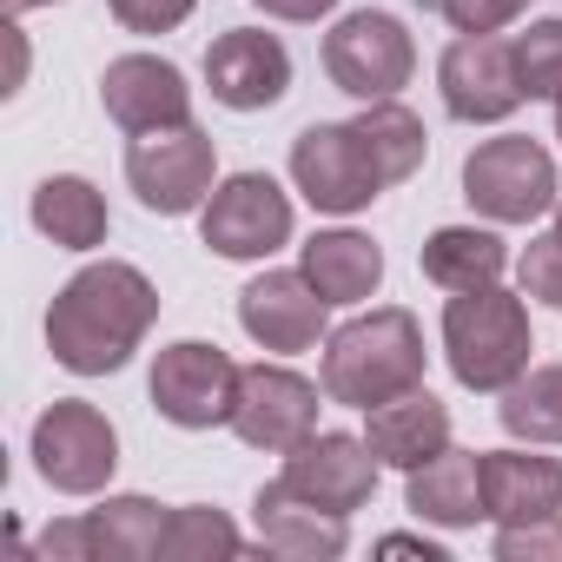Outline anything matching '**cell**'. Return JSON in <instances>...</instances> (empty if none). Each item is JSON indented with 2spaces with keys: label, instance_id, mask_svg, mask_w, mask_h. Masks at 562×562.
Returning <instances> with one entry per match:
<instances>
[{
  "label": "cell",
  "instance_id": "6da1fadb",
  "mask_svg": "<svg viewBox=\"0 0 562 562\" xmlns=\"http://www.w3.org/2000/svg\"><path fill=\"white\" fill-rule=\"evenodd\" d=\"M159 318V292H153V278L139 265H120V258H100L87 271H74L54 312H47V351L60 371L74 378H106L120 371L139 338L153 331Z\"/></svg>",
  "mask_w": 562,
  "mask_h": 562
},
{
  "label": "cell",
  "instance_id": "7a4b0ae2",
  "mask_svg": "<svg viewBox=\"0 0 562 562\" xmlns=\"http://www.w3.org/2000/svg\"><path fill=\"white\" fill-rule=\"evenodd\" d=\"M424 325L404 312V305H384V312H364L351 325H338L325 338V397L345 404V411H378L384 397L424 384Z\"/></svg>",
  "mask_w": 562,
  "mask_h": 562
},
{
  "label": "cell",
  "instance_id": "3957f363",
  "mask_svg": "<svg viewBox=\"0 0 562 562\" xmlns=\"http://www.w3.org/2000/svg\"><path fill=\"white\" fill-rule=\"evenodd\" d=\"M443 358L463 391H509L529 371V312L503 285L450 292L443 305Z\"/></svg>",
  "mask_w": 562,
  "mask_h": 562
},
{
  "label": "cell",
  "instance_id": "277c9868",
  "mask_svg": "<svg viewBox=\"0 0 562 562\" xmlns=\"http://www.w3.org/2000/svg\"><path fill=\"white\" fill-rule=\"evenodd\" d=\"M212 179H218L212 133H199L192 120L186 126H159V133H133V146H126V186L159 218L199 212L212 199Z\"/></svg>",
  "mask_w": 562,
  "mask_h": 562
},
{
  "label": "cell",
  "instance_id": "5b68a950",
  "mask_svg": "<svg viewBox=\"0 0 562 562\" xmlns=\"http://www.w3.org/2000/svg\"><path fill=\"white\" fill-rule=\"evenodd\" d=\"M463 199L490 218V225H529L542 218L562 186H555V159L522 139V133H503V139H483L470 159H463Z\"/></svg>",
  "mask_w": 562,
  "mask_h": 562
},
{
  "label": "cell",
  "instance_id": "8992f818",
  "mask_svg": "<svg viewBox=\"0 0 562 562\" xmlns=\"http://www.w3.org/2000/svg\"><path fill=\"white\" fill-rule=\"evenodd\" d=\"M325 74L338 93L351 100H397V87H411L417 74V47L404 34L397 14H378V8H358L345 14L331 34H325Z\"/></svg>",
  "mask_w": 562,
  "mask_h": 562
},
{
  "label": "cell",
  "instance_id": "52a82bcc",
  "mask_svg": "<svg viewBox=\"0 0 562 562\" xmlns=\"http://www.w3.org/2000/svg\"><path fill=\"white\" fill-rule=\"evenodd\" d=\"M292 179H299V192H305L318 212H331V218L364 212V205L391 186V179L378 172V159H371L358 120H351V126H331V120L305 126V133L292 139Z\"/></svg>",
  "mask_w": 562,
  "mask_h": 562
},
{
  "label": "cell",
  "instance_id": "ba28073f",
  "mask_svg": "<svg viewBox=\"0 0 562 562\" xmlns=\"http://www.w3.org/2000/svg\"><path fill=\"white\" fill-rule=\"evenodd\" d=\"M34 470L60 490V496H93L113 483L120 470V437L113 424L87 404V397H60L41 411L34 424Z\"/></svg>",
  "mask_w": 562,
  "mask_h": 562
},
{
  "label": "cell",
  "instance_id": "9c48e42d",
  "mask_svg": "<svg viewBox=\"0 0 562 562\" xmlns=\"http://www.w3.org/2000/svg\"><path fill=\"white\" fill-rule=\"evenodd\" d=\"M153 411L179 430H212V424H232V404H238V364L218 351V345H199V338H179L153 358Z\"/></svg>",
  "mask_w": 562,
  "mask_h": 562
},
{
  "label": "cell",
  "instance_id": "30bf717a",
  "mask_svg": "<svg viewBox=\"0 0 562 562\" xmlns=\"http://www.w3.org/2000/svg\"><path fill=\"white\" fill-rule=\"evenodd\" d=\"M437 87H443L450 120H463V126H496L529 100L522 74H516V41H503V34L450 41L443 60H437Z\"/></svg>",
  "mask_w": 562,
  "mask_h": 562
},
{
  "label": "cell",
  "instance_id": "8fae6325",
  "mask_svg": "<svg viewBox=\"0 0 562 562\" xmlns=\"http://www.w3.org/2000/svg\"><path fill=\"white\" fill-rule=\"evenodd\" d=\"M199 238L218 258H271L292 238V199L265 172H232L225 186H212V199L199 212Z\"/></svg>",
  "mask_w": 562,
  "mask_h": 562
},
{
  "label": "cell",
  "instance_id": "7c38bea8",
  "mask_svg": "<svg viewBox=\"0 0 562 562\" xmlns=\"http://www.w3.org/2000/svg\"><path fill=\"white\" fill-rule=\"evenodd\" d=\"M232 430L251 450H299L318 430V384L299 378L292 364H245L238 371V404H232Z\"/></svg>",
  "mask_w": 562,
  "mask_h": 562
},
{
  "label": "cell",
  "instance_id": "4fadbf2b",
  "mask_svg": "<svg viewBox=\"0 0 562 562\" xmlns=\"http://www.w3.org/2000/svg\"><path fill=\"white\" fill-rule=\"evenodd\" d=\"M378 470H384V463H378V450H371L364 437H351V430H312L299 450H285L278 483L299 490V496L318 503V509H331V516H351V509L371 503Z\"/></svg>",
  "mask_w": 562,
  "mask_h": 562
},
{
  "label": "cell",
  "instance_id": "5bb4252c",
  "mask_svg": "<svg viewBox=\"0 0 562 562\" xmlns=\"http://www.w3.org/2000/svg\"><path fill=\"white\" fill-rule=\"evenodd\" d=\"M325 312H331V299L312 285L305 271H265V278H251V285L238 292L245 338L258 351H278V358L312 351L325 338Z\"/></svg>",
  "mask_w": 562,
  "mask_h": 562
},
{
  "label": "cell",
  "instance_id": "9a60e30c",
  "mask_svg": "<svg viewBox=\"0 0 562 562\" xmlns=\"http://www.w3.org/2000/svg\"><path fill=\"white\" fill-rule=\"evenodd\" d=\"M205 87L218 106L232 113H265L292 93V54L278 34H258V27H232L205 47Z\"/></svg>",
  "mask_w": 562,
  "mask_h": 562
},
{
  "label": "cell",
  "instance_id": "2e32d148",
  "mask_svg": "<svg viewBox=\"0 0 562 562\" xmlns=\"http://www.w3.org/2000/svg\"><path fill=\"white\" fill-rule=\"evenodd\" d=\"M100 100H106V113L126 133H159V126H186L192 120V87L159 54H120L106 67V80H100Z\"/></svg>",
  "mask_w": 562,
  "mask_h": 562
},
{
  "label": "cell",
  "instance_id": "e0dca14e",
  "mask_svg": "<svg viewBox=\"0 0 562 562\" xmlns=\"http://www.w3.org/2000/svg\"><path fill=\"white\" fill-rule=\"evenodd\" d=\"M251 522H258V549L285 555V562H338L351 549V529H345L351 516H331V509L305 503L299 490H285L278 476L258 490Z\"/></svg>",
  "mask_w": 562,
  "mask_h": 562
},
{
  "label": "cell",
  "instance_id": "ac0fdd59",
  "mask_svg": "<svg viewBox=\"0 0 562 562\" xmlns=\"http://www.w3.org/2000/svg\"><path fill=\"white\" fill-rule=\"evenodd\" d=\"M364 417H371L364 443H371L378 463H391V470H417V463H430L437 450H450V411H443L424 384L384 397V404L364 411Z\"/></svg>",
  "mask_w": 562,
  "mask_h": 562
},
{
  "label": "cell",
  "instance_id": "d6986e66",
  "mask_svg": "<svg viewBox=\"0 0 562 562\" xmlns=\"http://www.w3.org/2000/svg\"><path fill=\"white\" fill-rule=\"evenodd\" d=\"M404 509L437 529H470L483 516V457L476 450H437L430 463L404 470Z\"/></svg>",
  "mask_w": 562,
  "mask_h": 562
},
{
  "label": "cell",
  "instance_id": "ffe728a7",
  "mask_svg": "<svg viewBox=\"0 0 562 562\" xmlns=\"http://www.w3.org/2000/svg\"><path fill=\"white\" fill-rule=\"evenodd\" d=\"M562 509V463L529 450H483V516L490 522H529Z\"/></svg>",
  "mask_w": 562,
  "mask_h": 562
},
{
  "label": "cell",
  "instance_id": "44dd1931",
  "mask_svg": "<svg viewBox=\"0 0 562 562\" xmlns=\"http://www.w3.org/2000/svg\"><path fill=\"white\" fill-rule=\"evenodd\" d=\"M299 271L312 278V285L331 299V305H364L378 285H384V251L364 238V232H312L305 238V258Z\"/></svg>",
  "mask_w": 562,
  "mask_h": 562
},
{
  "label": "cell",
  "instance_id": "7402d4cb",
  "mask_svg": "<svg viewBox=\"0 0 562 562\" xmlns=\"http://www.w3.org/2000/svg\"><path fill=\"white\" fill-rule=\"evenodd\" d=\"M166 516L153 496H106L100 509L80 516V542H87V562H153L159 555V536H166Z\"/></svg>",
  "mask_w": 562,
  "mask_h": 562
},
{
  "label": "cell",
  "instance_id": "603a6c76",
  "mask_svg": "<svg viewBox=\"0 0 562 562\" xmlns=\"http://www.w3.org/2000/svg\"><path fill=\"white\" fill-rule=\"evenodd\" d=\"M417 265H424L430 285H443V292H483V285H496V278H503L509 251H503V238L483 232V225H443V232L424 238Z\"/></svg>",
  "mask_w": 562,
  "mask_h": 562
},
{
  "label": "cell",
  "instance_id": "cb8c5ba5",
  "mask_svg": "<svg viewBox=\"0 0 562 562\" xmlns=\"http://www.w3.org/2000/svg\"><path fill=\"white\" fill-rule=\"evenodd\" d=\"M34 225H41L54 245H67V251H93V245H106V232H113L106 199H100L80 172L41 179V192H34Z\"/></svg>",
  "mask_w": 562,
  "mask_h": 562
},
{
  "label": "cell",
  "instance_id": "d4e9b609",
  "mask_svg": "<svg viewBox=\"0 0 562 562\" xmlns=\"http://www.w3.org/2000/svg\"><path fill=\"white\" fill-rule=\"evenodd\" d=\"M496 397V417L516 443H562V364H536Z\"/></svg>",
  "mask_w": 562,
  "mask_h": 562
},
{
  "label": "cell",
  "instance_id": "484cf974",
  "mask_svg": "<svg viewBox=\"0 0 562 562\" xmlns=\"http://www.w3.org/2000/svg\"><path fill=\"white\" fill-rule=\"evenodd\" d=\"M358 133H364V146H371V159H378V172L397 186V179H411L417 166H424V153H430V133H424V120L404 106V100H371L364 113H358Z\"/></svg>",
  "mask_w": 562,
  "mask_h": 562
},
{
  "label": "cell",
  "instance_id": "4316f807",
  "mask_svg": "<svg viewBox=\"0 0 562 562\" xmlns=\"http://www.w3.org/2000/svg\"><path fill=\"white\" fill-rule=\"evenodd\" d=\"M245 536L232 529L225 509H205V503H186L166 516V536H159V562H212V555H238Z\"/></svg>",
  "mask_w": 562,
  "mask_h": 562
},
{
  "label": "cell",
  "instance_id": "83f0119b",
  "mask_svg": "<svg viewBox=\"0 0 562 562\" xmlns=\"http://www.w3.org/2000/svg\"><path fill=\"white\" fill-rule=\"evenodd\" d=\"M516 74L529 100H562V14L516 34Z\"/></svg>",
  "mask_w": 562,
  "mask_h": 562
},
{
  "label": "cell",
  "instance_id": "f1b7e54d",
  "mask_svg": "<svg viewBox=\"0 0 562 562\" xmlns=\"http://www.w3.org/2000/svg\"><path fill=\"white\" fill-rule=\"evenodd\" d=\"M496 562H562V509L529 522H496Z\"/></svg>",
  "mask_w": 562,
  "mask_h": 562
},
{
  "label": "cell",
  "instance_id": "f546056e",
  "mask_svg": "<svg viewBox=\"0 0 562 562\" xmlns=\"http://www.w3.org/2000/svg\"><path fill=\"white\" fill-rule=\"evenodd\" d=\"M522 299H542V305H555L562 312V232L549 225L542 238H529V251H522Z\"/></svg>",
  "mask_w": 562,
  "mask_h": 562
},
{
  "label": "cell",
  "instance_id": "4dcf8cb0",
  "mask_svg": "<svg viewBox=\"0 0 562 562\" xmlns=\"http://www.w3.org/2000/svg\"><path fill=\"white\" fill-rule=\"evenodd\" d=\"M437 8L457 34H496L522 14V0H437Z\"/></svg>",
  "mask_w": 562,
  "mask_h": 562
},
{
  "label": "cell",
  "instance_id": "1f68e13d",
  "mask_svg": "<svg viewBox=\"0 0 562 562\" xmlns=\"http://www.w3.org/2000/svg\"><path fill=\"white\" fill-rule=\"evenodd\" d=\"M192 14V0H113V21L126 34H172Z\"/></svg>",
  "mask_w": 562,
  "mask_h": 562
},
{
  "label": "cell",
  "instance_id": "d6a6232c",
  "mask_svg": "<svg viewBox=\"0 0 562 562\" xmlns=\"http://www.w3.org/2000/svg\"><path fill=\"white\" fill-rule=\"evenodd\" d=\"M265 14H278V21H325L338 0H258Z\"/></svg>",
  "mask_w": 562,
  "mask_h": 562
},
{
  "label": "cell",
  "instance_id": "836d02e7",
  "mask_svg": "<svg viewBox=\"0 0 562 562\" xmlns=\"http://www.w3.org/2000/svg\"><path fill=\"white\" fill-rule=\"evenodd\" d=\"M378 549H384V555H424V562H443V549L424 542V536H384Z\"/></svg>",
  "mask_w": 562,
  "mask_h": 562
},
{
  "label": "cell",
  "instance_id": "e575fe53",
  "mask_svg": "<svg viewBox=\"0 0 562 562\" xmlns=\"http://www.w3.org/2000/svg\"><path fill=\"white\" fill-rule=\"evenodd\" d=\"M8 8H14V14H27V8H54V0H8Z\"/></svg>",
  "mask_w": 562,
  "mask_h": 562
},
{
  "label": "cell",
  "instance_id": "d590c367",
  "mask_svg": "<svg viewBox=\"0 0 562 562\" xmlns=\"http://www.w3.org/2000/svg\"><path fill=\"white\" fill-rule=\"evenodd\" d=\"M555 139H562V100H555Z\"/></svg>",
  "mask_w": 562,
  "mask_h": 562
},
{
  "label": "cell",
  "instance_id": "8d00e7d4",
  "mask_svg": "<svg viewBox=\"0 0 562 562\" xmlns=\"http://www.w3.org/2000/svg\"><path fill=\"white\" fill-rule=\"evenodd\" d=\"M555 232H562V199H555Z\"/></svg>",
  "mask_w": 562,
  "mask_h": 562
}]
</instances>
